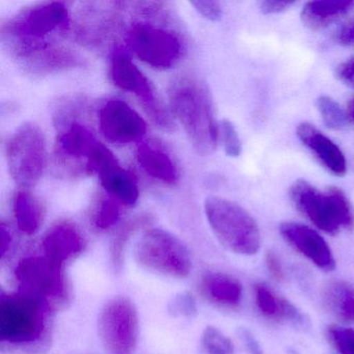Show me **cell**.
<instances>
[{
  "label": "cell",
  "instance_id": "d590c367",
  "mask_svg": "<svg viewBox=\"0 0 354 354\" xmlns=\"http://www.w3.org/2000/svg\"><path fill=\"white\" fill-rule=\"evenodd\" d=\"M337 40L343 46L354 45V17L345 22L337 34Z\"/></svg>",
  "mask_w": 354,
  "mask_h": 354
},
{
  "label": "cell",
  "instance_id": "5bb4252c",
  "mask_svg": "<svg viewBox=\"0 0 354 354\" xmlns=\"http://www.w3.org/2000/svg\"><path fill=\"white\" fill-rule=\"evenodd\" d=\"M99 128L107 142L127 145L138 142L147 133L145 120L125 101L111 99L101 106Z\"/></svg>",
  "mask_w": 354,
  "mask_h": 354
},
{
  "label": "cell",
  "instance_id": "74e56055",
  "mask_svg": "<svg viewBox=\"0 0 354 354\" xmlns=\"http://www.w3.org/2000/svg\"><path fill=\"white\" fill-rule=\"evenodd\" d=\"M265 261H266L267 269H268L270 274L272 275L275 279H277V281L283 279V270L279 258H277L273 252H268V254H266Z\"/></svg>",
  "mask_w": 354,
  "mask_h": 354
},
{
  "label": "cell",
  "instance_id": "603a6c76",
  "mask_svg": "<svg viewBox=\"0 0 354 354\" xmlns=\"http://www.w3.org/2000/svg\"><path fill=\"white\" fill-rule=\"evenodd\" d=\"M202 289L211 301L225 308L239 306L243 295L241 283L223 272L207 273L202 279Z\"/></svg>",
  "mask_w": 354,
  "mask_h": 354
},
{
  "label": "cell",
  "instance_id": "cb8c5ba5",
  "mask_svg": "<svg viewBox=\"0 0 354 354\" xmlns=\"http://www.w3.org/2000/svg\"><path fill=\"white\" fill-rule=\"evenodd\" d=\"M13 212L18 227L26 235L36 234L45 218V207L40 198L22 188L14 194Z\"/></svg>",
  "mask_w": 354,
  "mask_h": 354
},
{
  "label": "cell",
  "instance_id": "6da1fadb",
  "mask_svg": "<svg viewBox=\"0 0 354 354\" xmlns=\"http://www.w3.org/2000/svg\"><path fill=\"white\" fill-rule=\"evenodd\" d=\"M169 104L201 156L215 152L221 128L215 118L214 105L206 84L192 74H184L171 82Z\"/></svg>",
  "mask_w": 354,
  "mask_h": 354
},
{
  "label": "cell",
  "instance_id": "d4e9b609",
  "mask_svg": "<svg viewBox=\"0 0 354 354\" xmlns=\"http://www.w3.org/2000/svg\"><path fill=\"white\" fill-rule=\"evenodd\" d=\"M327 310L343 323H354V285L347 281H331L323 290Z\"/></svg>",
  "mask_w": 354,
  "mask_h": 354
},
{
  "label": "cell",
  "instance_id": "1f68e13d",
  "mask_svg": "<svg viewBox=\"0 0 354 354\" xmlns=\"http://www.w3.org/2000/svg\"><path fill=\"white\" fill-rule=\"evenodd\" d=\"M221 134L225 154L232 158L239 157L241 154L242 145L235 125L229 120H223L221 124Z\"/></svg>",
  "mask_w": 354,
  "mask_h": 354
},
{
  "label": "cell",
  "instance_id": "7c38bea8",
  "mask_svg": "<svg viewBox=\"0 0 354 354\" xmlns=\"http://www.w3.org/2000/svg\"><path fill=\"white\" fill-rule=\"evenodd\" d=\"M122 3H84L76 15V36L82 44L99 47L119 32Z\"/></svg>",
  "mask_w": 354,
  "mask_h": 354
},
{
  "label": "cell",
  "instance_id": "3957f363",
  "mask_svg": "<svg viewBox=\"0 0 354 354\" xmlns=\"http://www.w3.org/2000/svg\"><path fill=\"white\" fill-rule=\"evenodd\" d=\"M205 213L219 243L234 254L252 256L261 248V232L254 217L241 206L221 198L209 196Z\"/></svg>",
  "mask_w": 354,
  "mask_h": 354
},
{
  "label": "cell",
  "instance_id": "8d00e7d4",
  "mask_svg": "<svg viewBox=\"0 0 354 354\" xmlns=\"http://www.w3.org/2000/svg\"><path fill=\"white\" fill-rule=\"evenodd\" d=\"M239 335L250 354H264L260 344H259V342L257 341L256 337L252 335L250 331H248V329L242 328L240 329Z\"/></svg>",
  "mask_w": 354,
  "mask_h": 354
},
{
  "label": "cell",
  "instance_id": "8992f818",
  "mask_svg": "<svg viewBox=\"0 0 354 354\" xmlns=\"http://www.w3.org/2000/svg\"><path fill=\"white\" fill-rule=\"evenodd\" d=\"M45 328L43 300L20 292L3 294L0 299V339L10 344H30Z\"/></svg>",
  "mask_w": 354,
  "mask_h": 354
},
{
  "label": "cell",
  "instance_id": "e0dca14e",
  "mask_svg": "<svg viewBox=\"0 0 354 354\" xmlns=\"http://www.w3.org/2000/svg\"><path fill=\"white\" fill-rule=\"evenodd\" d=\"M296 134L326 171L337 177L346 175L347 160L345 155L333 140L308 123L298 125Z\"/></svg>",
  "mask_w": 354,
  "mask_h": 354
},
{
  "label": "cell",
  "instance_id": "f35d334b",
  "mask_svg": "<svg viewBox=\"0 0 354 354\" xmlns=\"http://www.w3.org/2000/svg\"><path fill=\"white\" fill-rule=\"evenodd\" d=\"M0 240H1V242H0V254H1V258H3L12 244L11 233L3 223L0 227Z\"/></svg>",
  "mask_w": 354,
  "mask_h": 354
},
{
  "label": "cell",
  "instance_id": "9c48e42d",
  "mask_svg": "<svg viewBox=\"0 0 354 354\" xmlns=\"http://www.w3.org/2000/svg\"><path fill=\"white\" fill-rule=\"evenodd\" d=\"M109 72L113 84L138 97L145 111L157 126L167 131L174 129L171 115L159 100L150 80L134 65L123 47H115L111 53Z\"/></svg>",
  "mask_w": 354,
  "mask_h": 354
},
{
  "label": "cell",
  "instance_id": "7402d4cb",
  "mask_svg": "<svg viewBox=\"0 0 354 354\" xmlns=\"http://www.w3.org/2000/svg\"><path fill=\"white\" fill-rule=\"evenodd\" d=\"M101 186L105 194L122 206H133L140 198V189L136 178L119 165H111L99 174Z\"/></svg>",
  "mask_w": 354,
  "mask_h": 354
},
{
  "label": "cell",
  "instance_id": "4dcf8cb0",
  "mask_svg": "<svg viewBox=\"0 0 354 354\" xmlns=\"http://www.w3.org/2000/svg\"><path fill=\"white\" fill-rule=\"evenodd\" d=\"M167 310L173 317H194L198 313L196 299L189 292H181L174 296L167 304Z\"/></svg>",
  "mask_w": 354,
  "mask_h": 354
},
{
  "label": "cell",
  "instance_id": "277c9868",
  "mask_svg": "<svg viewBox=\"0 0 354 354\" xmlns=\"http://www.w3.org/2000/svg\"><path fill=\"white\" fill-rule=\"evenodd\" d=\"M134 260L146 270L173 279H185L192 270L187 246L171 232L151 229L134 246Z\"/></svg>",
  "mask_w": 354,
  "mask_h": 354
},
{
  "label": "cell",
  "instance_id": "f1b7e54d",
  "mask_svg": "<svg viewBox=\"0 0 354 354\" xmlns=\"http://www.w3.org/2000/svg\"><path fill=\"white\" fill-rule=\"evenodd\" d=\"M202 347L206 354H234L231 339L213 326L206 327L203 333Z\"/></svg>",
  "mask_w": 354,
  "mask_h": 354
},
{
  "label": "cell",
  "instance_id": "8fae6325",
  "mask_svg": "<svg viewBox=\"0 0 354 354\" xmlns=\"http://www.w3.org/2000/svg\"><path fill=\"white\" fill-rule=\"evenodd\" d=\"M69 12L65 3L51 1L26 8L1 26V38L48 40L55 32L67 28Z\"/></svg>",
  "mask_w": 354,
  "mask_h": 354
},
{
  "label": "cell",
  "instance_id": "ffe728a7",
  "mask_svg": "<svg viewBox=\"0 0 354 354\" xmlns=\"http://www.w3.org/2000/svg\"><path fill=\"white\" fill-rule=\"evenodd\" d=\"M254 304L264 318L277 322L302 324L304 316L289 300L277 295L268 285L258 283L254 286Z\"/></svg>",
  "mask_w": 354,
  "mask_h": 354
},
{
  "label": "cell",
  "instance_id": "e575fe53",
  "mask_svg": "<svg viewBox=\"0 0 354 354\" xmlns=\"http://www.w3.org/2000/svg\"><path fill=\"white\" fill-rule=\"evenodd\" d=\"M335 75L342 84L354 88V57L345 62V63L341 64L337 67Z\"/></svg>",
  "mask_w": 354,
  "mask_h": 354
},
{
  "label": "cell",
  "instance_id": "2e32d148",
  "mask_svg": "<svg viewBox=\"0 0 354 354\" xmlns=\"http://www.w3.org/2000/svg\"><path fill=\"white\" fill-rule=\"evenodd\" d=\"M279 234L293 250L321 270L329 272L335 268L333 252L316 230L302 223L286 221L279 225Z\"/></svg>",
  "mask_w": 354,
  "mask_h": 354
},
{
  "label": "cell",
  "instance_id": "4316f807",
  "mask_svg": "<svg viewBox=\"0 0 354 354\" xmlns=\"http://www.w3.org/2000/svg\"><path fill=\"white\" fill-rule=\"evenodd\" d=\"M148 221V215H140L128 221L119 230L111 245V258L115 268H120L123 264L124 248H126V244L128 243L131 236L138 229L147 225Z\"/></svg>",
  "mask_w": 354,
  "mask_h": 354
},
{
  "label": "cell",
  "instance_id": "ac0fdd59",
  "mask_svg": "<svg viewBox=\"0 0 354 354\" xmlns=\"http://www.w3.org/2000/svg\"><path fill=\"white\" fill-rule=\"evenodd\" d=\"M42 246L45 257L55 264L64 266L68 260L84 250V236L71 221H59L48 230Z\"/></svg>",
  "mask_w": 354,
  "mask_h": 354
},
{
  "label": "cell",
  "instance_id": "ab89813d",
  "mask_svg": "<svg viewBox=\"0 0 354 354\" xmlns=\"http://www.w3.org/2000/svg\"><path fill=\"white\" fill-rule=\"evenodd\" d=\"M347 118L349 121L354 123V98L350 101L349 104L347 107Z\"/></svg>",
  "mask_w": 354,
  "mask_h": 354
},
{
  "label": "cell",
  "instance_id": "83f0119b",
  "mask_svg": "<svg viewBox=\"0 0 354 354\" xmlns=\"http://www.w3.org/2000/svg\"><path fill=\"white\" fill-rule=\"evenodd\" d=\"M317 109L325 125L333 130H341L346 127L348 118L339 103L328 96H321L316 101Z\"/></svg>",
  "mask_w": 354,
  "mask_h": 354
},
{
  "label": "cell",
  "instance_id": "d6a6232c",
  "mask_svg": "<svg viewBox=\"0 0 354 354\" xmlns=\"http://www.w3.org/2000/svg\"><path fill=\"white\" fill-rule=\"evenodd\" d=\"M192 5L198 14L210 20V21H219L223 16V9L218 1H211V0H198L192 1Z\"/></svg>",
  "mask_w": 354,
  "mask_h": 354
},
{
  "label": "cell",
  "instance_id": "30bf717a",
  "mask_svg": "<svg viewBox=\"0 0 354 354\" xmlns=\"http://www.w3.org/2000/svg\"><path fill=\"white\" fill-rule=\"evenodd\" d=\"M16 63L30 74L47 75L82 65V57L67 47L49 40L3 39Z\"/></svg>",
  "mask_w": 354,
  "mask_h": 354
},
{
  "label": "cell",
  "instance_id": "836d02e7",
  "mask_svg": "<svg viewBox=\"0 0 354 354\" xmlns=\"http://www.w3.org/2000/svg\"><path fill=\"white\" fill-rule=\"evenodd\" d=\"M295 5L294 1H279V0H266L260 3V11L264 15H277L288 11L292 6Z\"/></svg>",
  "mask_w": 354,
  "mask_h": 354
},
{
  "label": "cell",
  "instance_id": "52a82bcc",
  "mask_svg": "<svg viewBox=\"0 0 354 354\" xmlns=\"http://www.w3.org/2000/svg\"><path fill=\"white\" fill-rule=\"evenodd\" d=\"M125 40L140 61L157 70L175 67L183 57L185 49L177 32L150 22L132 24Z\"/></svg>",
  "mask_w": 354,
  "mask_h": 354
},
{
  "label": "cell",
  "instance_id": "5b68a950",
  "mask_svg": "<svg viewBox=\"0 0 354 354\" xmlns=\"http://www.w3.org/2000/svg\"><path fill=\"white\" fill-rule=\"evenodd\" d=\"M7 161L11 177L22 189L35 187L42 178L46 163V142L42 129L24 123L7 144Z\"/></svg>",
  "mask_w": 354,
  "mask_h": 354
},
{
  "label": "cell",
  "instance_id": "484cf974",
  "mask_svg": "<svg viewBox=\"0 0 354 354\" xmlns=\"http://www.w3.org/2000/svg\"><path fill=\"white\" fill-rule=\"evenodd\" d=\"M121 204L113 200L109 194L99 196L95 203L92 219L98 230H107L113 227L121 216Z\"/></svg>",
  "mask_w": 354,
  "mask_h": 354
},
{
  "label": "cell",
  "instance_id": "44dd1931",
  "mask_svg": "<svg viewBox=\"0 0 354 354\" xmlns=\"http://www.w3.org/2000/svg\"><path fill=\"white\" fill-rule=\"evenodd\" d=\"M354 10V0H317L304 5L300 18L312 30H321Z\"/></svg>",
  "mask_w": 354,
  "mask_h": 354
},
{
  "label": "cell",
  "instance_id": "d6986e66",
  "mask_svg": "<svg viewBox=\"0 0 354 354\" xmlns=\"http://www.w3.org/2000/svg\"><path fill=\"white\" fill-rule=\"evenodd\" d=\"M138 163L150 177L165 184H176L179 171L167 149L155 140H147L138 146Z\"/></svg>",
  "mask_w": 354,
  "mask_h": 354
},
{
  "label": "cell",
  "instance_id": "f546056e",
  "mask_svg": "<svg viewBox=\"0 0 354 354\" xmlns=\"http://www.w3.org/2000/svg\"><path fill=\"white\" fill-rule=\"evenodd\" d=\"M327 337L333 347L341 354H354V329L341 325L327 328Z\"/></svg>",
  "mask_w": 354,
  "mask_h": 354
},
{
  "label": "cell",
  "instance_id": "ba28073f",
  "mask_svg": "<svg viewBox=\"0 0 354 354\" xmlns=\"http://www.w3.org/2000/svg\"><path fill=\"white\" fill-rule=\"evenodd\" d=\"M98 331L107 354H132L140 333L138 313L133 302L124 296L109 300L99 315Z\"/></svg>",
  "mask_w": 354,
  "mask_h": 354
},
{
  "label": "cell",
  "instance_id": "9a60e30c",
  "mask_svg": "<svg viewBox=\"0 0 354 354\" xmlns=\"http://www.w3.org/2000/svg\"><path fill=\"white\" fill-rule=\"evenodd\" d=\"M57 160L66 167L75 169L77 163L78 171L90 174V163L101 142L97 140L94 134L78 121L73 122L57 130Z\"/></svg>",
  "mask_w": 354,
  "mask_h": 354
},
{
  "label": "cell",
  "instance_id": "4fadbf2b",
  "mask_svg": "<svg viewBox=\"0 0 354 354\" xmlns=\"http://www.w3.org/2000/svg\"><path fill=\"white\" fill-rule=\"evenodd\" d=\"M16 279L21 292L40 298H63L66 281L63 266L55 264L47 257H30L20 261L16 267Z\"/></svg>",
  "mask_w": 354,
  "mask_h": 354
},
{
  "label": "cell",
  "instance_id": "7a4b0ae2",
  "mask_svg": "<svg viewBox=\"0 0 354 354\" xmlns=\"http://www.w3.org/2000/svg\"><path fill=\"white\" fill-rule=\"evenodd\" d=\"M294 207L317 229L329 235L354 229V211L349 200L337 187L321 192L306 180H297L289 190Z\"/></svg>",
  "mask_w": 354,
  "mask_h": 354
}]
</instances>
